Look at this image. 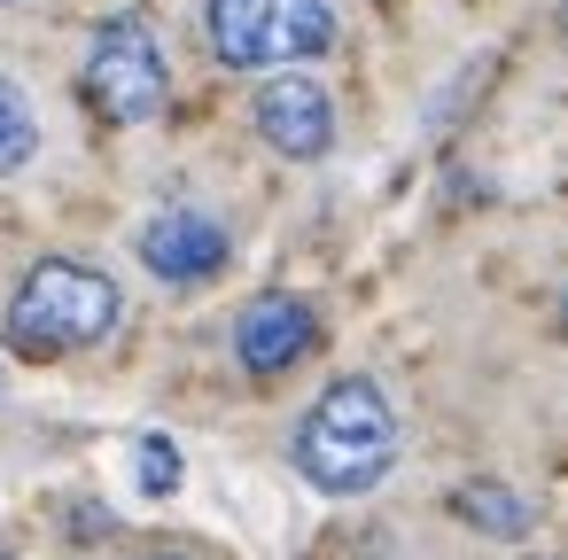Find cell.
I'll list each match as a JSON object with an SVG mask.
<instances>
[{
	"mask_svg": "<svg viewBox=\"0 0 568 560\" xmlns=\"http://www.w3.org/2000/svg\"><path fill=\"white\" fill-rule=\"evenodd\" d=\"M87 102L110 118V125H149L172 94V71H164V48L141 17H110L87 48Z\"/></svg>",
	"mask_w": 568,
	"mask_h": 560,
	"instance_id": "obj_4",
	"label": "cell"
},
{
	"mask_svg": "<svg viewBox=\"0 0 568 560\" xmlns=\"http://www.w3.org/2000/svg\"><path fill=\"white\" fill-rule=\"evenodd\" d=\"M312 343H320V312L304 304V296H257L242 319H234V358L257 374V381H273V374H288L296 358H312Z\"/></svg>",
	"mask_w": 568,
	"mask_h": 560,
	"instance_id": "obj_6",
	"label": "cell"
},
{
	"mask_svg": "<svg viewBox=\"0 0 568 560\" xmlns=\"http://www.w3.org/2000/svg\"><path fill=\"white\" fill-rule=\"evenodd\" d=\"M125 296L110 273L79 265V257H40L17 296H9V343L32 350V358H63V350H87L118 327Z\"/></svg>",
	"mask_w": 568,
	"mask_h": 560,
	"instance_id": "obj_2",
	"label": "cell"
},
{
	"mask_svg": "<svg viewBox=\"0 0 568 560\" xmlns=\"http://www.w3.org/2000/svg\"><path fill=\"white\" fill-rule=\"evenodd\" d=\"M452 513H459L467 529H483V537H506V544H514V537H529V521H537V513H529V498H521V490H506V482H490V475L459 482V490H452Z\"/></svg>",
	"mask_w": 568,
	"mask_h": 560,
	"instance_id": "obj_8",
	"label": "cell"
},
{
	"mask_svg": "<svg viewBox=\"0 0 568 560\" xmlns=\"http://www.w3.org/2000/svg\"><path fill=\"white\" fill-rule=\"evenodd\" d=\"M133 475H141V490H149V498H172V490H180V444H172V436H141Z\"/></svg>",
	"mask_w": 568,
	"mask_h": 560,
	"instance_id": "obj_10",
	"label": "cell"
},
{
	"mask_svg": "<svg viewBox=\"0 0 568 560\" xmlns=\"http://www.w3.org/2000/svg\"><path fill=\"white\" fill-rule=\"evenodd\" d=\"M141 265H149L156 281H172V288L211 281V273L226 265V226L203 218V211H156V218L141 226Z\"/></svg>",
	"mask_w": 568,
	"mask_h": 560,
	"instance_id": "obj_7",
	"label": "cell"
},
{
	"mask_svg": "<svg viewBox=\"0 0 568 560\" xmlns=\"http://www.w3.org/2000/svg\"><path fill=\"white\" fill-rule=\"evenodd\" d=\"M257 133H265V149L273 156H296V164H312V156H327L335 149V102L320 94V79H265L257 86Z\"/></svg>",
	"mask_w": 568,
	"mask_h": 560,
	"instance_id": "obj_5",
	"label": "cell"
},
{
	"mask_svg": "<svg viewBox=\"0 0 568 560\" xmlns=\"http://www.w3.org/2000/svg\"><path fill=\"white\" fill-rule=\"evenodd\" d=\"M560 40H568V0H560Z\"/></svg>",
	"mask_w": 568,
	"mask_h": 560,
	"instance_id": "obj_11",
	"label": "cell"
},
{
	"mask_svg": "<svg viewBox=\"0 0 568 560\" xmlns=\"http://www.w3.org/2000/svg\"><path fill=\"white\" fill-rule=\"evenodd\" d=\"M203 40L226 71H281L335 48V9L327 0H211Z\"/></svg>",
	"mask_w": 568,
	"mask_h": 560,
	"instance_id": "obj_3",
	"label": "cell"
},
{
	"mask_svg": "<svg viewBox=\"0 0 568 560\" xmlns=\"http://www.w3.org/2000/svg\"><path fill=\"white\" fill-rule=\"evenodd\" d=\"M32 156H40V118H32V102H24L9 79H0V180L24 172Z\"/></svg>",
	"mask_w": 568,
	"mask_h": 560,
	"instance_id": "obj_9",
	"label": "cell"
},
{
	"mask_svg": "<svg viewBox=\"0 0 568 560\" xmlns=\"http://www.w3.org/2000/svg\"><path fill=\"white\" fill-rule=\"evenodd\" d=\"M296 475L327 498H366L389 467H397V413L382 397V381L343 374L312 397V413L296 420Z\"/></svg>",
	"mask_w": 568,
	"mask_h": 560,
	"instance_id": "obj_1",
	"label": "cell"
},
{
	"mask_svg": "<svg viewBox=\"0 0 568 560\" xmlns=\"http://www.w3.org/2000/svg\"><path fill=\"white\" fill-rule=\"evenodd\" d=\"M149 560H172V552H149Z\"/></svg>",
	"mask_w": 568,
	"mask_h": 560,
	"instance_id": "obj_12",
	"label": "cell"
}]
</instances>
